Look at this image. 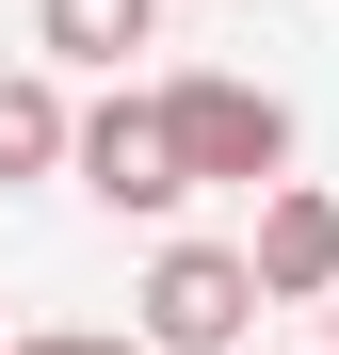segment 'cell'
Masks as SVG:
<instances>
[{
    "mask_svg": "<svg viewBox=\"0 0 339 355\" xmlns=\"http://www.w3.org/2000/svg\"><path fill=\"white\" fill-rule=\"evenodd\" d=\"M162 130H178V178H291V97H275V81L178 65V81H162Z\"/></svg>",
    "mask_w": 339,
    "mask_h": 355,
    "instance_id": "obj_1",
    "label": "cell"
},
{
    "mask_svg": "<svg viewBox=\"0 0 339 355\" xmlns=\"http://www.w3.org/2000/svg\"><path fill=\"white\" fill-rule=\"evenodd\" d=\"M65 162H81V194H97V210H146V226L194 194V178H178V130H162V97H97L81 130H65Z\"/></svg>",
    "mask_w": 339,
    "mask_h": 355,
    "instance_id": "obj_2",
    "label": "cell"
},
{
    "mask_svg": "<svg viewBox=\"0 0 339 355\" xmlns=\"http://www.w3.org/2000/svg\"><path fill=\"white\" fill-rule=\"evenodd\" d=\"M259 323V259H226V243H162L146 259V339L162 355H226Z\"/></svg>",
    "mask_w": 339,
    "mask_h": 355,
    "instance_id": "obj_3",
    "label": "cell"
},
{
    "mask_svg": "<svg viewBox=\"0 0 339 355\" xmlns=\"http://www.w3.org/2000/svg\"><path fill=\"white\" fill-rule=\"evenodd\" d=\"M259 307H307V291H339V194H307V178H275L259 194Z\"/></svg>",
    "mask_w": 339,
    "mask_h": 355,
    "instance_id": "obj_4",
    "label": "cell"
},
{
    "mask_svg": "<svg viewBox=\"0 0 339 355\" xmlns=\"http://www.w3.org/2000/svg\"><path fill=\"white\" fill-rule=\"evenodd\" d=\"M162 49V0H49V65H130Z\"/></svg>",
    "mask_w": 339,
    "mask_h": 355,
    "instance_id": "obj_5",
    "label": "cell"
},
{
    "mask_svg": "<svg viewBox=\"0 0 339 355\" xmlns=\"http://www.w3.org/2000/svg\"><path fill=\"white\" fill-rule=\"evenodd\" d=\"M65 130H81L65 97H49L33 65H0V194H17V178H49V162H65Z\"/></svg>",
    "mask_w": 339,
    "mask_h": 355,
    "instance_id": "obj_6",
    "label": "cell"
},
{
    "mask_svg": "<svg viewBox=\"0 0 339 355\" xmlns=\"http://www.w3.org/2000/svg\"><path fill=\"white\" fill-rule=\"evenodd\" d=\"M0 355H162V339H146V323H130V339H113V323H33V339H0Z\"/></svg>",
    "mask_w": 339,
    "mask_h": 355,
    "instance_id": "obj_7",
    "label": "cell"
},
{
    "mask_svg": "<svg viewBox=\"0 0 339 355\" xmlns=\"http://www.w3.org/2000/svg\"><path fill=\"white\" fill-rule=\"evenodd\" d=\"M323 323H339V291H323Z\"/></svg>",
    "mask_w": 339,
    "mask_h": 355,
    "instance_id": "obj_8",
    "label": "cell"
}]
</instances>
